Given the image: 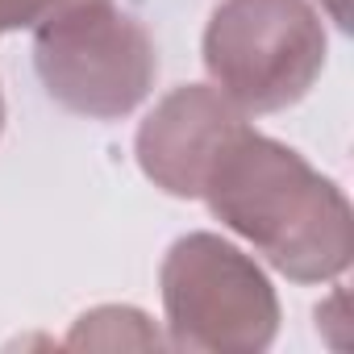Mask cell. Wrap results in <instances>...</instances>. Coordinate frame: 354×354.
<instances>
[{"label": "cell", "instance_id": "cell-7", "mask_svg": "<svg viewBox=\"0 0 354 354\" xmlns=\"http://www.w3.org/2000/svg\"><path fill=\"white\" fill-rule=\"evenodd\" d=\"M84 5V0H0V34L9 30H38L55 13Z\"/></svg>", "mask_w": 354, "mask_h": 354}, {"label": "cell", "instance_id": "cell-4", "mask_svg": "<svg viewBox=\"0 0 354 354\" xmlns=\"http://www.w3.org/2000/svg\"><path fill=\"white\" fill-rule=\"evenodd\" d=\"M325 21L308 0H221L205 30V67L242 113L296 104L325 67Z\"/></svg>", "mask_w": 354, "mask_h": 354}, {"label": "cell", "instance_id": "cell-5", "mask_svg": "<svg viewBox=\"0 0 354 354\" xmlns=\"http://www.w3.org/2000/svg\"><path fill=\"white\" fill-rule=\"evenodd\" d=\"M238 125H246V117L225 92L209 84H184L167 92L138 125V167L167 196L192 201L201 196L213 158L221 154Z\"/></svg>", "mask_w": 354, "mask_h": 354}, {"label": "cell", "instance_id": "cell-3", "mask_svg": "<svg viewBox=\"0 0 354 354\" xmlns=\"http://www.w3.org/2000/svg\"><path fill=\"white\" fill-rule=\"evenodd\" d=\"M34 71L67 113L117 121L150 96L158 55L138 17L113 0H84L34 30Z\"/></svg>", "mask_w": 354, "mask_h": 354}, {"label": "cell", "instance_id": "cell-2", "mask_svg": "<svg viewBox=\"0 0 354 354\" xmlns=\"http://www.w3.org/2000/svg\"><path fill=\"white\" fill-rule=\"evenodd\" d=\"M158 288L175 350L259 354L279 333V296L267 271L217 234L171 242Z\"/></svg>", "mask_w": 354, "mask_h": 354}, {"label": "cell", "instance_id": "cell-1", "mask_svg": "<svg viewBox=\"0 0 354 354\" xmlns=\"http://www.w3.org/2000/svg\"><path fill=\"white\" fill-rule=\"evenodd\" d=\"M201 196L221 225L296 283H325L350 267L354 213L342 188L250 125H238L221 146Z\"/></svg>", "mask_w": 354, "mask_h": 354}, {"label": "cell", "instance_id": "cell-6", "mask_svg": "<svg viewBox=\"0 0 354 354\" xmlns=\"http://www.w3.org/2000/svg\"><path fill=\"white\" fill-rule=\"evenodd\" d=\"M117 346H162V337L146 321V313L121 308V304L84 313L67 333V350H117Z\"/></svg>", "mask_w": 354, "mask_h": 354}, {"label": "cell", "instance_id": "cell-9", "mask_svg": "<svg viewBox=\"0 0 354 354\" xmlns=\"http://www.w3.org/2000/svg\"><path fill=\"white\" fill-rule=\"evenodd\" d=\"M0 133H5V96H0Z\"/></svg>", "mask_w": 354, "mask_h": 354}, {"label": "cell", "instance_id": "cell-8", "mask_svg": "<svg viewBox=\"0 0 354 354\" xmlns=\"http://www.w3.org/2000/svg\"><path fill=\"white\" fill-rule=\"evenodd\" d=\"M321 5L329 9V17H333L342 30H350V0H321Z\"/></svg>", "mask_w": 354, "mask_h": 354}]
</instances>
